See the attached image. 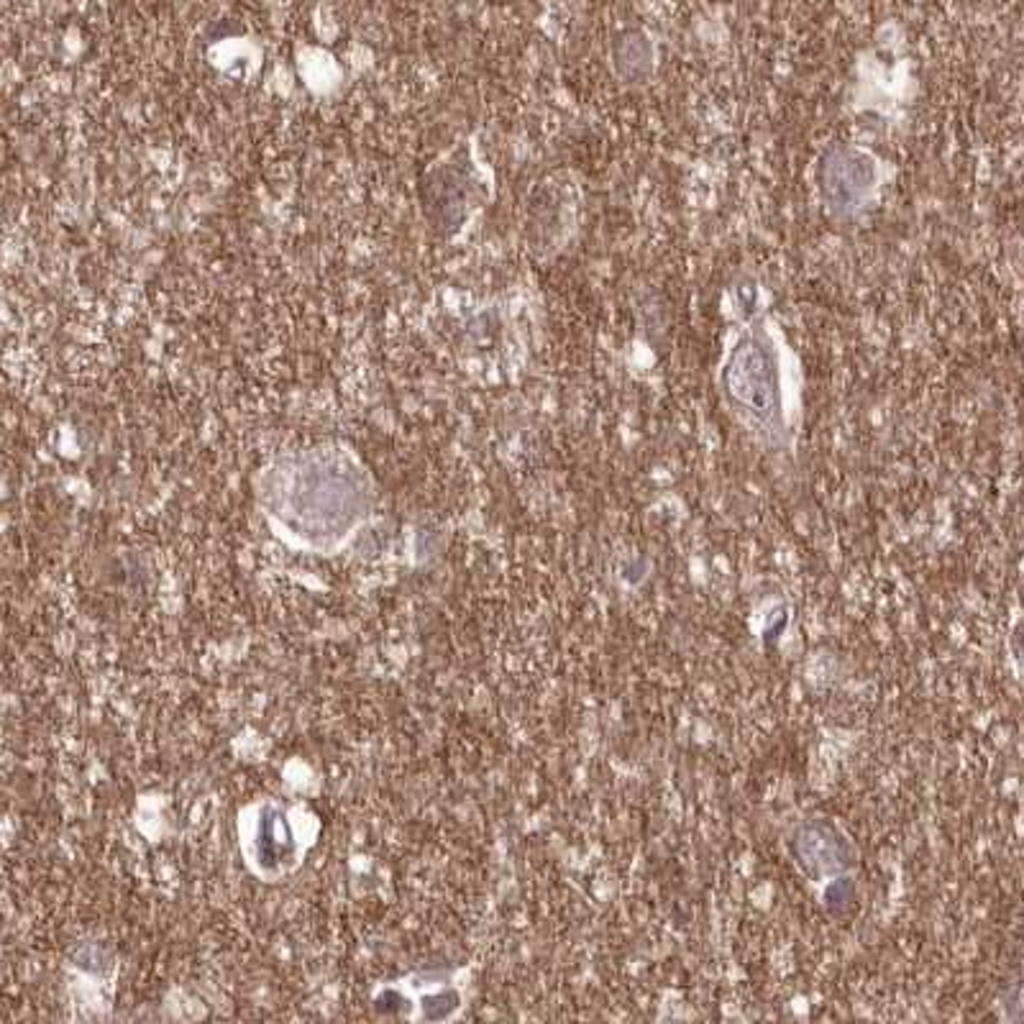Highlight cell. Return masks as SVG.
Masks as SVG:
<instances>
[{"label": "cell", "mask_w": 1024, "mask_h": 1024, "mask_svg": "<svg viewBox=\"0 0 1024 1024\" xmlns=\"http://www.w3.org/2000/svg\"><path fill=\"white\" fill-rule=\"evenodd\" d=\"M876 182V166L855 149H838L822 164V187L838 205H853L869 195Z\"/></svg>", "instance_id": "cell-2"}, {"label": "cell", "mask_w": 1024, "mask_h": 1024, "mask_svg": "<svg viewBox=\"0 0 1024 1024\" xmlns=\"http://www.w3.org/2000/svg\"><path fill=\"white\" fill-rule=\"evenodd\" d=\"M722 389L732 405L753 420H777L781 410L779 364L771 341L753 333L732 348L722 369Z\"/></svg>", "instance_id": "cell-1"}]
</instances>
